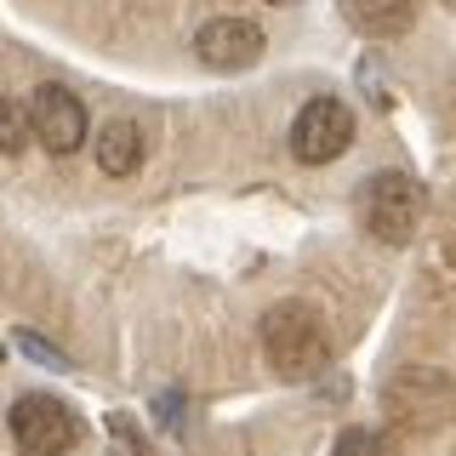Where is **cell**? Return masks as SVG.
<instances>
[{
    "label": "cell",
    "instance_id": "277c9868",
    "mask_svg": "<svg viewBox=\"0 0 456 456\" xmlns=\"http://www.w3.org/2000/svg\"><path fill=\"white\" fill-rule=\"evenodd\" d=\"M75 439H80V417H75V405H63V399L23 394L18 405H12V445L23 456H63Z\"/></svg>",
    "mask_w": 456,
    "mask_h": 456
},
{
    "label": "cell",
    "instance_id": "ba28073f",
    "mask_svg": "<svg viewBox=\"0 0 456 456\" xmlns=\"http://www.w3.org/2000/svg\"><path fill=\"white\" fill-rule=\"evenodd\" d=\"M142 166V126L137 120H109L97 132V171L103 177H132Z\"/></svg>",
    "mask_w": 456,
    "mask_h": 456
},
{
    "label": "cell",
    "instance_id": "4fadbf2b",
    "mask_svg": "<svg viewBox=\"0 0 456 456\" xmlns=\"http://www.w3.org/2000/svg\"><path fill=\"white\" fill-rule=\"evenodd\" d=\"M274 6H280V0H274Z\"/></svg>",
    "mask_w": 456,
    "mask_h": 456
},
{
    "label": "cell",
    "instance_id": "9c48e42d",
    "mask_svg": "<svg viewBox=\"0 0 456 456\" xmlns=\"http://www.w3.org/2000/svg\"><path fill=\"white\" fill-rule=\"evenodd\" d=\"M28 137H35V114H28V103L0 97V154H23Z\"/></svg>",
    "mask_w": 456,
    "mask_h": 456
},
{
    "label": "cell",
    "instance_id": "7c38bea8",
    "mask_svg": "<svg viewBox=\"0 0 456 456\" xmlns=\"http://www.w3.org/2000/svg\"><path fill=\"white\" fill-rule=\"evenodd\" d=\"M445 6H456V0H445Z\"/></svg>",
    "mask_w": 456,
    "mask_h": 456
},
{
    "label": "cell",
    "instance_id": "8fae6325",
    "mask_svg": "<svg viewBox=\"0 0 456 456\" xmlns=\"http://www.w3.org/2000/svg\"><path fill=\"white\" fill-rule=\"evenodd\" d=\"M18 342H23V348H28V354H35V360H40V365H57V370H63V365H69V360H63V354H57V348H46V342H40V337H28V331H23Z\"/></svg>",
    "mask_w": 456,
    "mask_h": 456
},
{
    "label": "cell",
    "instance_id": "5b68a950",
    "mask_svg": "<svg viewBox=\"0 0 456 456\" xmlns=\"http://www.w3.org/2000/svg\"><path fill=\"white\" fill-rule=\"evenodd\" d=\"M28 114H35V142H46L52 154H75L86 132H92V120H86V103L69 86H35V97H28Z\"/></svg>",
    "mask_w": 456,
    "mask_h": 456
},
{
    "label": "cell",
    "instance_id": "52a82bcc",
    "mask_svg": "<svg viewBox=\"0 0 456 456\" xmlns=\"http://www.w3.org/2000/svg\"><path fill=\"white\" fill-rule=\"evenodd\" d=\"M342 12H348V23L370 40H394L417 23V0H342Z\"/></svg>",
    "mask_w": 456,
    "mask_h": 456
},
{
    "label": "cell",
    "instance_id": "7a4b0ae2",
    "mask_svg": "<svg viewBox=\"0 0 456 456\" xmlns=\"http://www.w3.org/2000/svg\"><path fill=\"white\" fill-rule=\"evenodd\" d=\"M360 223L382 246H411V234H417V223H422L417 177H405V171H377V177H365L360 183Z\"/></svg>",
    "mask_w": 456,
    "mask_h": 456
},
{
    "label": "cell",
    "instance_id": "3957f363",
    "mask_svg": "<svg viewBox=\"0 0 456 456\" xmlns=\"http://www.w3.org/2000/svg\"><path fill=\"white\" fill-rule=\"evenodd\" d=\"M354 149V109L342 97H308L291 120V154L303 166H331Z\"/></svg>",
    "mask_w": 456,
    "mask_h": 456
},
{
    "label": "cell",
    "instance_id": "8992f818",
    "mask_svg": "<svg viewBox=\"0 0 456 456\" xmlns=\"http://www.w3.org/2000/svg\"><path fill=\"white\" fill-rule=\"evenodd\" d=\"M194 52H200L206 69L234 75V69H251L256 57H263V28H256L251 18H211L194 35Z\"/></svg>",
    "mask_w": 456,
    "mask_h": 456
},
{
    "label": "cell",
    "instance_id": "30bf717a",
    "mask_svg": "<svg viewBox=\"0 0 456 456\" xmlns=\"http://www.w3.org/2000/svg\"><path fill=\"white\" fill-rule=\"evenodd\" d=\"M331 456H399V445L388 434H377V428H342Z\"/></svg>",
    "mask_w": 456,
    "mask_h": 456
},
{
    "label": "cell",
    "instance_id": "6da1fadb",
    "mask_svg": "<svg viewBox=\"0 0 456 456\" xmlns=\"http://www.w3.org/2000/svg\"><path fill=\"white\" fill-rule=\"evenodd\" d=\"M263 360L291 382H308L331 365V331L314 303H274L263 314Z\"/></svg>",
    "mask_w": 456,
    "mask_h": 456
}]
</instances>
